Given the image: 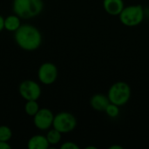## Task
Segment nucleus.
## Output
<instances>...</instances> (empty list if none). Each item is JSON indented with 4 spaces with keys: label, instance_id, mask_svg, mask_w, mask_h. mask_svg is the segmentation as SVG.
Returning <instances> with one entry per match:
<instances>
[{
    "label": "nucleus",
    "instance_id": "1",
    "mask_svg": "<svg viewBox=\"0 0 149 149\" xmlns=\"http://www.w3.org/2000/svg\"><path fill=\"white\" fill-rule=\"evenodd\" d=\"M15 41L21 49L31 52L41 45L42 35L37 27L31 24H21L15 31Z\"/></svg>",
    "mask_w": 149,
    "mask_h": 149
},
{
    "label": "nucleus",
    "instance_id": "2",
    "mask_svg": "<svg viewBox=\"0 0 149 149\" xmlns=\"http://www.w3.org/2000/svg\"><path fill=\"white\" fill-rule=\"evenodd\" d=\"M14 13L20 18L30 19L38 16L44 8L43 0H14Z\"/></svg>",
    "mask_w": 149,
    "mask_h": 149
},
{
    "label": "nucleus",
    "instance_id": "3",
    "mask_svg": "<svg viewBox=\"0 0 149 149\" xmlns=\"http://www.w3.org/2000/svg\"><path fill=\"white\" fill-rule=\"evenodd\" d=\"M132 94L130 86L124 81L113 83L108 89L107 97L111 103L119 107L125 106L130 100Z\"/></svg>",
    "mask_w": 149,
    "mask_h": 149
},
{
    "label": "nucleus",
    "instance_id": "4",
    "mask_svg": "<svg viewBox=\"0 0 149 149\" xmlns=\"http://www.w3.org/2000/svg\"><path fill=\"white\" fill-rule=\"evenodd\" d=\"M145 17V10L141 4H132L124 7L119 15L120 21L127 27H134L142 23Z\"/></svg>",
    "mask_w": 149,
    "mask_h": 149
},
{
    "label": "nucleus",
    "instance_id": "5",
    "mask_svg": "<svg viewBox=\"0 0 149 149\" xmlns=\"http://www.w3.org/2000/svg\"><path fill=\"white\" fill-rule=\"evenodd\" d=\"M77 127V120L75 116L68 112H60L54 115L52 127L59 131L61 134H67L73 131Z\"/></svg>",
    "mask_w": 149,
    "mask_h": 149
},
{
    "label": "nucleus",
    "instance_id": "6",
    "mask_svg": "<svg viewBox=\"0 0 149 149\" xmlns=\"http://www.w3.org/2000/svg\"><path fill=\"white\" fill-rule=\"evenodd\" d=\"M19 94L25 100H38L41 95V87L34 80H24L18 87Z\"/></svg>",
    "mask_w": 149,
    "mask_h": 149
},
{
    "label": "nucleus",
    "instance_id": "7",
    "mask_svg": "<svg viewBox=\"0 0 149 149\" xmlns=\"http://www.w3.org/2000/svg\"><path fill=\"white\" fill-rule=\"evenodd\" d=\"M58 68L57 66L51 62L43 63L38 71V79L44 85H52L53 84L58 78Z\"/></svg>",
    "mask_w": 149,
    "mask_h": 149
},
{
    "label": "nucleus",
    "instance_id": "8",
    "mask_svg": "<svg viewBox=\"0 0 149 149\" xmlns=\"http://www.w3.org/2000/svg\"><path fill=\"white\" fill-rule=\"evenodd\" d=\"M54 120L53 113L48 108H40L38 112L33 116V122L35 127L42 131L48 130L52 127Z\"/></svg>",
    "mask_w": 149,
    "mask_h": 149
},
{
    "label": "nucleus",
    "instance_id": "9",
    "mask_svg": "<svg viewBox=\"0 0 149 149\" xmlns=\"http://www.w3.org/2000/svg\"><path fill=\"white\" fill-rule=\"evenodd\" d=\"M109 104L110 100L107 95H105L103 93H96L93 95L90 99L91 107L98 112H105Z\"/></svg>",
    "mask_w": 149,
    "mask_h": 149
},
{
    "label": "nucleus",
    "instance_id": "10",
    "mask_svg": "<svg viewBox=\"0 0 149 149\" xmlns=\"http://www.w3.org/2000/svg\"><path fill=\"white\" fill-rule=\"evenodd\" d=\"M124 7L123 0H103V8L111 16H119Z\"/></svg>",
    "mask_w": 149,
    "mask_h": 149
},
{
    "label": "nucleus",
    "instance_id": "11",
    "mask_svg": "<svg viewBox=\"0 0 149 149\" xmlns=\"http://www.w3.org/2000/svg\"><path fill=\"white\" fill-rule=\"evenodd\" d=\"M27 147L29 149H47L50 147V144L46 136L37 134L30 138L27 143Z\"/></svg>",
    "mask_w": 149,
    "mask_h": 149
},
{
    "label": "nucleus",
    "instance_id": "12",
    "mask_svg": "<svg viewBox=\"0 0 149 149\" xmlns=\"http://www.w3.org/2000/svg\"><path fill=\"white\" fill-rule=\"evenodd\" d=\"M20 17L15 15H10L4 18V29L8 31H16L21 25Z\"/></svg>",
    "mask_w": 149,
    "mask_h": 149
},
{
    "label": "nucleus",
    "instance_id": "13",
    "mask_svg": "<svg viewBox=\"0 0 149 149\" xmlns=\"http://www.w3.org/2000/svg\"><path fill=\"white\" fill-rule=\"evenodd\" d=\"M46 138H47V141L50 145L55 146L60 142V141L62 139V134L59 131H58L57 129L52 128L48 131V133L46 134Z\"/></svg>",
    "mask_w": 149,
    "mask_h": 149
},
{
    "label": "nucleus",
    "instance_id": "14",
    "mask_svg": "<svg viewBox=\"0 0 149 149\" xmlns=\"http://www.w3.org/2000/svg\"><path fill=\"white\" fill-rule=\"evenodd\" d=\"M39 106L37 100H26L24 105V112L27 115L33 117L39 110Z\"/></svg>",
    "mask_w": 149,
    "mask_h": 149
},
{
    "label": "nucleus",
    "instance_id": "15",
    "mask_svg": "<svg viewBox=\"0 0 149 149\" xmlns=\"http://www.w3.org/2000/svg\"><path fill=\"white\" fill-rule=\"evenodd\" d=\"M120 107L113 104V103H111L107 106L105 113H107V115L110 118H113V119H115L117 118L119 115H120Z\"/></svg>",
    "mask_w": 149,
    "mask_h": 149
},
{
    "label": "nucleus",
    "instance_id": "16",
    "mask_svg": "<svg viewBox=\"0 0 149 149\" xmlns=\"http://www.w3.org/2000/svg\"><path fill=\"white\" fill-rule=\"evenodd\" d=\"M12 136L11 129L7 126H0V141H9Z\"/></svg>",
    "mask_w": 149,
    "mask_h": 149
},
{
    "label": "nucleus",
    "instance_id": "17",
    "mask_svg": "<svg viewBox=\"0 0 149 149\" xmlns=\"http://www.w3.org/2000/svg\"><path fill=\"white\" fill-rule=\"evenodd\" d=\"M61 149H79V147L72 141H65L64 142L61 146H60Z\"/></svg>",
    "mask_w": 149,
    "mask_h": 149
},
{
    "label": "nucleus",
    "instance_id": "18",
    "mask_svg": "<svg viewBox=\"0 0 149 149\" xmlns=\"http://www.w3.org/2000/svg\"><path fill=\"white\" fill-rule=\"evenodd\" d=\"M11 146L8 143V141H0V149H10Z\"/></svg>",
    "mask_w": 149,
    "mask_h": 149
},
{
    "label": "nucleus",
    "instance_id": "19",
    "mask_svg": "<svg viewBox=\"0 0 149 149\" xmlns=\"http://www.w3.org/2000/svg\"><path fill=\"white\" fill-rule=\"evenodd\" d=\"M4 29V18L0 15V32Z\"/></svg>",
    "mask_w": 149,
    "mask_h": 149
},
{
    "label": "nucleus",
    "instance_id": "20",
    "mask_svg": "<svg viewBox=\"0 0 149 149\" xmlns=\"http://www.w3.org/2000/svg\"><path fill=\"white\" fill-rule=\"evenodd\" d=\"M109 149H123V147L120 146V145H113V146L109 147Z\"/></svg>",
    "mask_w": 149,
    "mask_h": 149
},
{
    "label": "nucleus",
    "instance_id": "21",
    "mask_svg": "<svg viewBox=\"0 0 149 149\" xmlns=\"http://www.w3.org/2000/svg\"><path fill=\"white\" fill-rule=\"evenodd\" d=\"M89 148H92V149H96L97 148L96 147H93V146H91V147H86V149H89Z\"/></svg>",
    "mask_w": 149,
    "mask_h": 149
}]
</instances>
